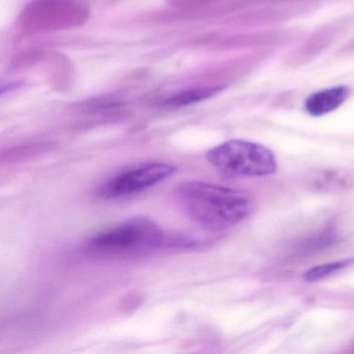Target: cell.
<instances>
[{"instance_id": "3", "label": "cell", "mask_w": 354, "mask_h": 354, "mask_svg": "<svg viewBox=\"0 0 354 354\" xmlns=\"http://www.w3.org/2000/svg\"><path fill=\"white\" fill-rule=\"evenodd\" d=\"M206 159L215 169L232 176L264 177L277 169V158L269 149L241 140L214 147L207 152Z\"/></svg>"}, {"instance_id": "2", "label": "cell", "mask_w": 354, "mask_h": 354, "mask_svg": "<svg viewBox=\"0 0 354 354\" xmlns=\"http://www.w3.org/2000/svg\"><path fill=\"white\" fill-rule=\"evenodd\" d=\"M187 238L169 236L162 227L146 217H133L107 227L91 237L86 248L98 256L145 254L165 246L192 245Z\"/></svg>"}, {"instance_id": "1", "label": "cell", "mask_w": 354, "mask_h": 354, "mask_svg": "<svg viewBox=\"0 0 354 354\" xmlns=\"http://www.w3.org/2000/svg\"><path fill=\"white\" fill-rule=\"evenodd\" d=\"M186 215L203 229L223 232L241 223L254 208L248 192L204 181H189L177 189Z\"/></svg>"}, {"instance_id": "7", "label": "cell", "mask_w": 354, "mask_h": 354, "mask_svg": "<svg viewBox=\"0 0 354 354\" xmlns=\"http://www.w3.org/2000/svg\"><path fill=\"white\" fill-rule=\"evenodd\" d=\"M354 262L353 260H343L337 261V262L327 263V264L319 265V266L314 267L306 271V274L304 275V279L306 281H317L320 279H325V277H330L335 274L337 271L346 268Z\"/></svg>"}, {"instance_id": "6", "label": "cell", "mask_w": 354, "mask_h": 354, "mask_svg": "<svg viewBox=\"0 0 354 354\" xmlns=\"http://www.w3.org/2000/svg\"><path fill=\"white\" fill-rule=\"evenodd\" d=\"M223 90L221 88H198V90L188 91V92L180 93L177 96L169 99L165 103V106L181 107L186 105L192 104V103L198 102V101L205 100L210 98L213 95L217 94Z\"/></svg>"}, {"instance_id": "5", "label": "cell", "mask_w": 354, "mask_h": 354, "mask_svg": "<svg viewBox=\"0 0 354 354\" xmlns=\"http://www.w3.org/2000/svg\"><path fill=\"white\" fill-rule=\"evenodd\" d=\"M349 94V88L346 86L326 88L310 95L304 103V109L312 117H322L339 109Z\"/></svg>"}, {"instance_id": "4", "label": "cell", "mask_w": 354, "mask_h": 354, "mask_svg": "<svg viewBox=\"0 0 354 354\" xmlns=\"http://www.w3.org/2000/svg\"><path fill=\"white\" fill-rule=\"evenodd\" d=\"M177 171L167 162L138 163L126 167L109 178L99 189L103 198H120L145 192L171 178Z\"/></svg>"}]
</instances>
